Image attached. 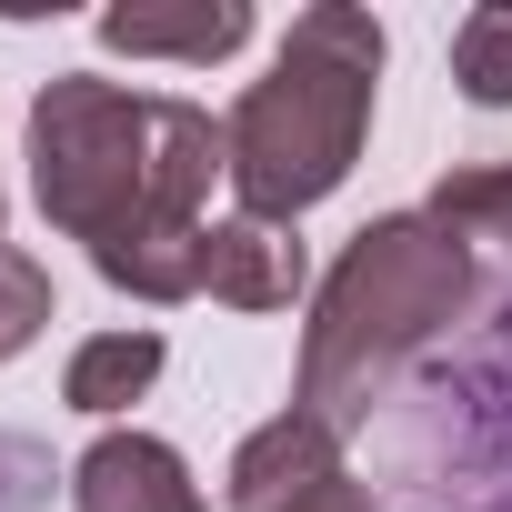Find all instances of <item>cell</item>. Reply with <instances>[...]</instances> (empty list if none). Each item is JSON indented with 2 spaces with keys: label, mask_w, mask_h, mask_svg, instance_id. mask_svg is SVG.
<instances>
[{
  "label": "cell",
  "mask_w": 512,
  "mask_h": 512,
  "mask_svg": "<svg viewBox=\"0 0 512 512\" xmlns=\"http://www.w3.org/2000/svg\"><path fill=\"white\" fill-rule=\"evenodd\" d=\"M211 171H231V141L201 101L131 91L101 71H61L31 101V191L51 231H71L91 272L131 302L211 292Z\"/></svg>",
  "instance_id": "6da1fadb"
},
{
  "label": "cell",
  "mask_w": 512,
  "mask_h": 512,
  "mask_svg": "<svg viewBox=\"0 0 512 512\" xmlns=\"http://www.w3.org/2000/svg\"><path fill=\"white\" fill-rule=\"evenodd\" d=\"M472 302V251L462 231H442L432 211H382L342 241V262L312 292L302 322V372H292V412L322 422L332 442H352L372 422V402L392 392V372L442 342Z\"/></svg>",
  "instance_id": "7a4b0ae2"
},
{
  "label": "cell",
  "mask_w": 512,
  "mask_h": 512,
  "mask_svg": "<svg viewBox=\"0 0 512 512\" xmlns=\"http://www.w3.org/2000/svg\"><path fill=\"white\" fill-rule=\"evenodd\" d=\"M382 21L352 0H312L292 21V41L272 51V71L241 91V111L221 121L231 141V191L251 221H302L312 201H332L362 161L372 131V91H382Z\"/></svg>",
  "instance_id": "3957f363"
},
{
  "label": "cell",
  "mask_w": 512,
  "mask_h": 512,
  "mask_svg": "<svg viewBox=\"0 0 512 512\" xmlns=\"http://www.w3.org/2000/svg\"><path fill=\"white\" fill-rule=\"evenodd\" d=\"M402 462L422 512H512V302L412 382Z\"/></svg>",
  "instance_id": "277c9868"
},
{
  "label": "cell",
  "mask_w": 512,
  "mask_h": 512,
  "mask_svg": "<svg viewBox=\"0 0 512 512\" xmlns=\"http://www.w3.org/2000/svg\"><path fill=\"white\" fill-rule=\"evenodd\" d=\"M71 512H201V482L161 432H101L71 462Z\"/></svg>",
  "instance_id": "5b68a950"
},
{
  "label": "cell",
  "mask_w": 512,
  "mask_h": 512,
  "mask_svg": "<svg viewBox=\"0 0 512 512\" xmlns=\"http://www.w3.org/2000/svg\"><path fill=\"white\" fill-rule=\"evenodd\" d=\"M302 292H312V251H302L292 221H251V211L211 221V302H231V312H292Z\"/></svg>",
  "instance_id": "8992f818"
},
{
  "label": "cell",
  "mask_w": 512,
  "mask_h": 512,
  "mask_svg": "<svg viewBox=\"0 0 512 512\" xmlns=\"http://www.w3.org/2000/svg\"><path fill=\"white\" fill-rule=\"evenodd\" d=\"M322 482H342V442H332L322 422H302V412H272L262 432L231 452L221 502H231V512H282V502H302V492H322Z\"/></svg>",
  "instance_id": "52a82bcc"
},
{
  "label": "cell",
  "mask_w": 512,
  "mask_h": 512,
  "mask_svg": "<svg viewBox=\"0 0 512 512\" xmlns=\"http://www.w3.org/2000/svg\"><path fill=\"white\" fill-rule=\"evenodd\" d=\"M101 41L131 61H231L251 41V0H191V11L121 0V11H101Z\"/></svg>",
  "instance_id": "ba28073f"
},
{
  "label": "cell",
  "mask_w": 512,
  "mask_h": 512,
  "mask_svg": "<svg viewBox=\"0 0 512 512\" xmlns=\"http://www.w3.org/2000/svg\"><path fill=\"white\" fill-rule=\"evenodd\" d=\"M161 362H171L161 332H91V342L61 362V402L91 412V422H111V412H131V402L161 382Z\"/></svg>",
  "instance_id": "9c48e42d"
},
{
  "label": "cell",
  "mask_w": 512,
  "mask_h": 512,
  "mask_svg": "<svg viewBox=\"0 0 512 512\" xmlns=\"http://www.w3.org/2000/svg\"><path fill=\"white\" fill-rule=\"evenodd\" d=\"M452 81H462V101L512 111V0L462 11V31H452Z\"/></svg>",
  "instance_id": "30bf717a"
},
{
  "label": "cell",
  "mask_w": 512,
  "mask_h": 512,
  "mask_svg": "<svg viewBox=\"0 0 512 512\" xmlns=\"http://www.w3.org/2000/svg\"><path fill=\"white\" fill-rule=\"evenodd\" d=\"M432 221L462 231V241H492L502 262H512V161H472L432 191Z\"/></svg>",
  "instance_id": "8fae6325"
},
{
  "label": "cell",
  "mask_w": 512,
  "mask_h": 512,
  "mask_svg": "<svg viewBox=\"0 0 512 512\" xmlns=\"http://www.w3.org/2000/svg\"><path fill=\"white\" fill-rule=\"evenodd\" d=\"M41 332H51V272L0 241V362H21Z\"/></svg>",
  "instance_id": "7c38bea8"
},
{
  "label": "cell",
  "mask_w": 512,
  "mask_h": 512,
  "mask_svg": "<svg viewBox=\"0 0 512 512\" xmlns=\"http://www.w3.org/2000/svg\"><path fill=\"white\" fill-rule=\"evenodd\" d=\"M41 502H51V452L0 422V512H41Z\"/></svg>",
  "instance_id": "4fadbf2b"
},
{
  "label": "cell",
  "mask_w": 512,
  "mask_h": 512,
  "mask_svg": "<svg viewBox=\"0 0 512 512\" xmlns=\"http://www.w3.org/2000/svg\"><path fill=\"white\" fill-rule=\"evenodd\" d=\"M282 512H382V502H372V482L342 472V482H322V492H302V502H282Z\"/></svg>",
  "instance_id": "5bb4252c"
}]
</instances>
